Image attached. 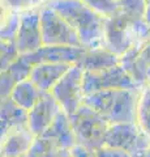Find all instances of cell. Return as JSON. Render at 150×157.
Wrapping results in <instances>:
<instances>
[{"label":"cell","mask_w":150,"mask_h":157,"mask_svg":"<svg viewBox=\"0 0 150 157\" xmlns=\"http://www.w3.org/2000/svg\"><path fill=\"white\" fill-rule=\"evenodd\" d=\"M11 7L5 0H0V30H3L4 28H7L11 22Z\"/></svg>","instance_id":"cell-1"}]
</instances>
